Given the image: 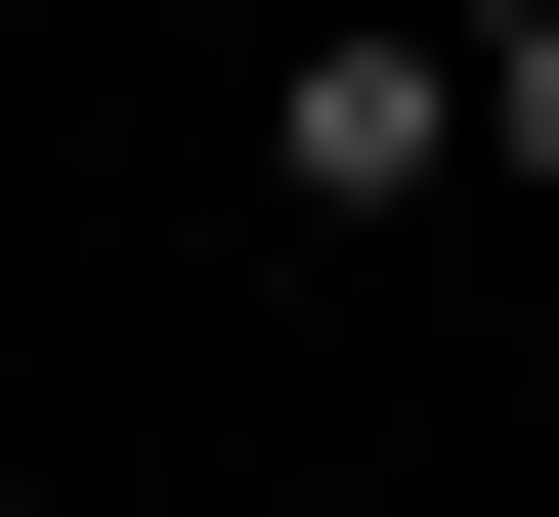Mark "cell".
Here are the masks:
<instances>
[{
	"mask_svg": "<svg viewBox=\"0 0 559 517\" xmlns=\"http://www.w3.org/2000/svg\"><path fill=\"white\" fill-rule=\"evenodd\" d=\"M259 216H474V44L430 0H301L259 44Z\"/></svg>",
	"mask_w": 559,
	"mask_h": 517,
	"instance_id": "cell-1",
	"label": "cell"
},
{
	"mask_svg": "<svg viewBox=\"0 0 559 517\" xmlns=\"http://www.w3.org/2000/svg\"><path fill=\"white\" fill-rule=\"evenodd\" d=\"M430 44H474V173H559V0H430Z\"/></svg>",
	"mask_w": 559,
	"mask_h": 517,
	"instance_id": "cell-2",
	"label": "cell"
}]
</instances>
